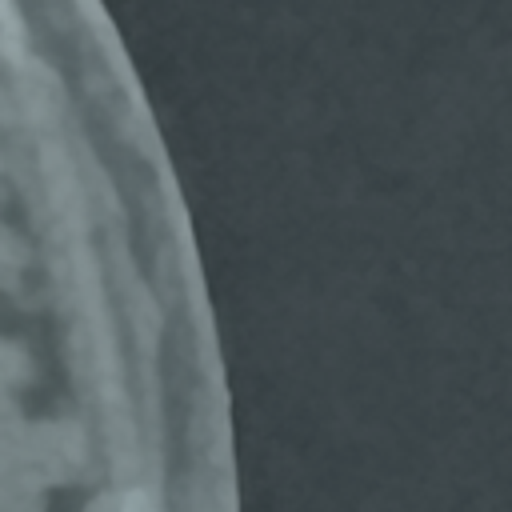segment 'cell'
I'll return each mask as SVG.
<instances>
[{
	"mask_svg": "<svg viewBox=\"0 0 512 512\" xmlns=\"http://www.w3.org/2000/svg\"><path fill=\"white\" fill-rule=\"evenodd\" d=\"M88 488H76V484H56L48 488L44 496V512H84L88 508Z\"/></svg>",
	"mask_w": 512,
	"mask_h": 512,
	"instance_id": "obj_1",
	"label": "cell"
},
{
	"mask_svg": "<svg viewBox=\"0 0 512 512\" xmlns=\"http://www.w3.org/2000/svg\"><path fill=\"white\" fill-rule=\"evenodd\" d=\"M20 328H24L20 312L12 308V300H8V296H0V336H16Z\"/></svg>",
	"mask_w": 512,
	"mask_h": 512,
	"instance_id": "obj_2",
	"label": "cell"
}]
</instances>
